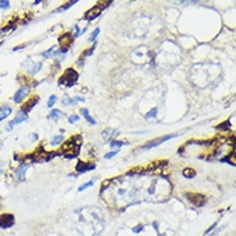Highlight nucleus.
Instances as JSON below:
<instances>
[{
  "instance_id": "nucleus-7",
  "label": "nucleus",
  "mask_w": 236,
  "mask_h": 236,
  "mask_svg": "<svg viewBox=\"0 0 236 236\" xmlns=\"http://www.w3.org/2000/svg\"><path fill=\"white\" fill-rule=\"evenodd\" d=\"M94 168H96V165L93 164V163H86V161L80 160L79 163L76 164V172H78V173H84V172L93 170Z\"/></svg>"
},
{
  "instance_id": "nucleus-31",
  "label": "nucleus",
  "mask_w": 236,
  "mask_h": 236,
  "mask_svg": "<svg viewBox=\"0 0 236 236\" xmlns=\"http://www.w3.org/2000/svg\"><path fill=\"white\" fill-rule=\"evenodd\" d=\"M54 49H55V47H52L51 49H48L47 52H44V53H43V55H44V57H49V54H51V53L54 51Z\"/></svg>"
},
{
  "instance_id": "nucleus-34",
  "label": "nucleus",
  "mask_w": 236,
  "mask_h": 236,
  "mask_svg": "<svg viewBox=\"0 0 236 236\" xmlns=\"http://www.w3.org/2000/svg\"><path fill=\"white\" fill-rule=\"evenodd\" d=\"M209 236H214V234H212V235H209Z\"/></svg>"
},
{
  "instance_id": "nucleus-32",
  "label": "nucleus",
  "mask_w": 236,
  "mask_h": 236,
  "mask_svg": "<svg viewBox=\"0 0 236 236\" xmlns=\"http://www.w3.org/2000/svg\"><path fill=\"white\" fill-rule=\"evenodd\" d=\"M80 112H82V115H84V117L89 115V112H88V110H86V108H82V110H80Z\"/></svg>"
},
{
  "instance_id": "nucleus-26",
  "label": "nucleus",
  "mask_w": 236,
  "mask_h": 236,
  "mask_svg": "<svg viewBox=\"0 0 236 236\" xmlns=\"http://www.w3.org/2000/svg\"><path fill=\"white\" fill-rule=\"evenodd\" d=\"M230 128V121H226V123H223V124H221V125H218L217 127V129H222V130H226V129H228Z\"/></svg>"
},
{
  "instance_id": "nucleus-30",
  "label": "nucleus",
  "mask_w": 236,
  "mask_h": 236,
  "mask_svg": "<svg viewBox=\"0 0 236 236\" xmlns=\"http://www.w3.org/2000/svg\"><path fill=\"white\" fill-rule=\"evenodd\" d=\"M85 119H86V121H89V123L92 124V125H96V124H97V123H96V120H94V119H93V117H92L90 115H88V116H85Z\"/></svg>"
},
{
  "instance_id": "nucleus-29",
  "label": "nucleus",
  "mask_w": 236,
  "mask_h": 236,
  "mask_svg": "<svg viewBox=\"0 0 236 236\" xmlns=\"http://www.w3.org/2000/svg\"><path fill=\"white\" fill-rule=\"evenodd\" d=\"M116 154H117V151H111V152H108V154L105 155V159H111V158H114Z\"/></svg>"
},
{
  "instance_id": "nucleus-22",
  "label": "nucleus",
  "mask_w": 236,
  "mask_h": 236,
  "mask_svg": "<svg viewBox=\"0 0 236 236\" xmlns=\"http://www.w3.org/2000/svg\"><path fill=\"white\" fill-rule=\"evenodd\" d=\"M96 45H97V44H93V45H92V48L89 49V51H85V52H84V53L82 54V57L84 58V57H86V55H90V54H92L93 52H94V49H96Z\"/></svg>"
},
{
  "instance_id": "nucleus-19",
  "label": "nucleus",
  "mask_w": 236,
  "mask_h": 236,
  "mask_svg": "<svg viewBox=\"0 0 236 236\" xmlns=\"http://www.w3.org/2000/svg\"><path fill=\"white\" fill-rule=\"evenodd\" d=\"M93 183H94V181H93V179H92V181H89V182H86V183L82 185V186H80V187H79V191H84L85 188L92 187V186H93Z\"/></svg>"
},
{
  "instance_id": "nucleus-5",
  "label": "nucleus",
  "mask_w": 236,
  "mask_h": 236,
  "mask_svg": "<svg viewBox=\"0 0 236 236\" xmlns=\"http://www.w3.org/2000/svg\"><path fill=\"white\" fill-rule=\"evenodd\" d=\"M14 223V217L12 214H3L0 217V227L2 228H9L13 226Z\"/></svg>"
},
{
  "instance_id": "nucleus-20",
  "label": "nucleus",
  "mask_w": 236,
  "mask_h": 236,
  "mask_svg": "<svg viewBox=\"0 0 236 236\" xmlns=\"http://www.w3.org/2000/svg\"><path fill=\"white\" fill-rule=\"evenodd\" d=\"M156 112H158V108H156V107H154L151 111H148V112L146 114V119H150V117H155V116H156Z\"/></svg>"
},
{
  "instance_id": "nucleus-28",
  "label": "nucleus",
  "mask_w": 236,
  "mask_h": 236,
  "mask_svg": "<svg viewBox=\"0 0 236 236\" xmlns=\"http://www.w3.org/2000/svg\"><path fill=\"white\" fill-rule=\"evenodd\" d=\"M9 2H0V9H5V8H9Z\"/></svg>"
},
{
  "instance_id": "nucleus-23",
  "label": "nucleus",
  "mask_w": 236,
  "mask_h": 236,
  "mask_svg": "<svg viewBox=\"0 0 236 236\" xmlns=\"http://www.w3.org/2000/svg\"><path fill=\"white\" fill-rule=\"evenodd\" d=\"M98 34H99V29H96L94 31H93V32H92V35L89 36V41H93V40H96V38H97V36H98Z\"/></svg>"
},
{
  "instance_id": "nucleus-24",
  "label": "nucleus",
  "mask_w": 236,
  "mask_h": 236,
  "mask_svg": "<svg viewBox=\"0 0 236 236\" xmlns=\"http://www.w3.org/2000/svg\"><path fill=\"white\" fill-rule=\"evenodd\" d=\"M55 101H57V97L51 96V98H49V101H48V107H53V105L55 103Z\"/></svg>"
},
{
  "instance_id": "nucleus-9",
  "label": "nucleus",
  "mask_w": 236,
  "mask_h": 236,
  "mask_svg": "<svg viewBox=\"0 0 236 236\" xmlns=\"http://www.w3.org/2000/svg\"><path fill=\"white\" fill-rule=\"evenodd\" d=\"M27 168H29V165L26 163H22L16 169L14 176H16V178L18 179V181H25V179H26V170H27Z\"/></svg>"
},
{
  "instance_id": "nucleus-3",
  "label": "nucleus",
  "mask_w": 236,
  "mask_h": 236,
  "mask_svg": "<svg viewBox=\"0 0 236 236\" xmlns=\"http://www.w3.org/2000/svg\"><path fill=\"white\" fill-rule=\"evenodd\" d=\"M105 9V7L103 5H99V4H97V5H94L90 10H88L86 12V14H85V20H88V21H93L94 18H97L99 14H101V12Z\"/></svg>"
},
{
  "instance_id": "nucleus-21",
  "label": "nucleus",
  "mask_w": 236,
  "mask_h": 236,
  "mask_svg": "<svg viewBox=\"0 0 236 236\" xmlns=\"http://www.w3.org/2000/svg\"><path fill=\"white\" fill-rule=\"evenodd\" d=\"M74 4H76V2H75V0H74V2H70V3H66V4L63 5V7H61V8H58L57 10H58V12H61V10H65V9H69V8L71 7V5H74Z\"/></svg>"
},
{
  "instance_id": "nucleus-25",
  "label": "nucleus",
  "mask_w": 236,
  "mask_h": 236,
  "mask_svg": "<svg viewBox=\"0 0 236 236\" xmlns=\"http://www.w3.org/2000/svg\"><path fill=\"white\" fill-rule=\"evenodd\" d=\"M59 115H61V111H59V110H53L49 116H51L52 119H57V117H58Z\"/></svg>"
},
{
  "instance_id": "nucleus-10",
  "label": "nucleus",
  "mask_w": 236,
  "mask_h": 236,
  "mask_svg": "<svg viewBox=\"0 0 236 236\" xmlns=\"http://www.w3.org/2000/svg\"><path fill=\"white\" fill-rule=\"evenodd\" d=\"M117 134H119V130H117V129L107 128V129H105L103 132H102V137H103V139L110 141V139H112L115 135H117Z\"/></svg>"
},
{
  "instance_id": "nucleus-27",
  "label": "nucleus",
  "mask_w": 236,
  "mask_h": 236,
  "mask_svg": "<svg viewBox=\"0 0 236 236\" xmlns=\"http://www.w3.org/2000/svg\"><path fill=\"white\" fill-rule=\"evenodd\" d=\"M69 121H70L71 124H74V123L79 121V116H78V115H71V116L69 117Z\"/></svg>"
},
{
  "instance_id": "nucleus-16",
  "label": "nucleus",
  "mask_w": 236,
  "mask_h": 236,
  "mask_svg": "<svg viewBox=\"0 0 236 236\" xmlns=\"http://www.w3.org/2000/svg\"><path fill=\"white\" fill-rule=\"evenodd\" d=\"M78 101H84V98H80V97H76V98H74V99H71V98H69V97H67V98H65L63 99V101H62V103H63V105H70V103H74V102H78Z\"/></svg>"
},
{
  "instance_id": "nucleus-11",
  "label": "nucleus",
  "mask_w": 236,
  "mask_h": 236,
  "mask_svg": "<svg viewBox=\"0 0 236 236\" xmlns=\"http://www.w3.org/2000/svg\"><path fill=\"white\" fill-rule=\"evenodd\" d=\"M38 102H39V97H32L31 99H29V101L23 105V107H22V112L27 114L30 110H32V107H34Z\"/></svg>"
},
{
  "instance_id": "nucleus-18",
  "label": "nucleus",
  "mask_w": 236,
  "mask_h": 236,
  "mask_svg": "<svg viewBox=\"0 0 236 236\" xmlns=\"http://www.w3.org/2000/svg\"><path fill=\"white\" fill-rule=\"evenodd\" d=\"M123 145H125V142H123V141H112L110 143V147L111 148H116V147H121Z\"/></svg>"
},
{
  "instance_id": "nucleus-33",
  "label": "nucleus",
  "mask_w": 236,
  "mask_h": 236,
  "mask_svg": "<svg viewBox=\"0 0 236 236\" xmlns=\"http://www.w3.org/2000/svg\"><path fill=\"white\" fill-rule=\"evenodd\" d=\"M30 138L32 139V141H35V139H38V134H30Z\"/></svg>"
},
{
  "instance_id": "nucleus-6",
  "label": "nucleus",
  "mask_w": 236,
  "mask_h": 236,
  "mask_svg": "<svg viewBox=\"0 0 236 236\" xmlns=\"http://www.w3.org/2000/svg\"><path fill=\"white\" fill-rule=\"evenodd\" d=\"M186 196H187V199H190V201L192 204H195L196 207H200L205 203V196L201 195V194H187Z\"/></svg>"
},
{
  "instance_id": "nucleus-14",
  "label": "nucleus",
  "mask_w": 236,
  "mask_h": 236,
  "mask_svg": "<svg viewBox=\"0 0 236 236\" xmlns=\"http://www.w3.org/2000/svg\"><path fill=\"white\" fill-rule=\"evenodd\" d=\"M79 152H80V147H75V148H72V150H70V151L63 152V156L66 159H72V158H76L79 155Z\"/></svg>"
},
{
  "instance_id": "nucleus-15",
  "label": "nucleus",
  "mask_w": 236,
  "mask_h": 236,
  "mask_svg": "<svg viewBox=\"0 0 236 236\" xmlns=\"http://www.w3.org/2000/svg\"><path fill=\"white\" fill-rule=\"evenodd\" d=\"M182 174H183V177L191 179V178H194V177L196 176V172H195L194 169H191V168H186V169H183Z\"/></svg>"
},
{
  "instance_id": "nucleus-2",
  "label": "nucleus",
  "mask_w": 236,
  "mask_h": 236,
  "mask_svg": "<svg viewBox=\"0 0 236 236\" xmlns=\"http://www.w3.org/2000/svg\"><path fill=\"white\" fill-rule=\"evenodd\" d=\"M178 134H169V135H165V137H161V138H158V139H154V141H151V142H147V143L145 145V146H142L141 148L142 150H150V148H154V147H156V146H159V145H161V143H164L165 141H168V139H172V138H174V137H177Z\"/></svg>"
},
{
  "instance_id": "nucleus-1",
  "label": "nucleus",
  "mask_w": 236,
  "mask_h": 236,
  "mask_svg": "<svg viewBox=\"0 0 236 236\" xmlns=\"http://www.w3.org/2000/svg\"><path fill=\"white\" fill-rule=\"evenodd\" d=\"M79 79V74L74 70V69H67L65 71V74L62 75V78L59 79V85H65V86H72L78 82Z\"/></svg>"
},
{
  "instance_id": "nucleus-17",
  "label": "nucleus",
  "mask_w": 236,
  "mask_h": 236,
  "mask_svg": "<svg viewBox=\"0 0 236 236\" xmlns=\"http://www.w3.org/2000/svg\"><path fill=\"white\" fill-rule=\"evenodd\" d=\"M63 139H65V138H63V135H54L53 139H52V145H53V146L58 145V143H61V142L63 141Z\"/></svg>"
},
{
  "instance_id": "nucleus-12",
  "label": "nucleus",
  "mask_w": 236,
  "mask_h": 236,
  "mask_svg": "<svg viewBox=\"0 0 236 236\" xmlns=\"http://www.w3.org/2000/svg\"><path fill=\"white\" fill-rule=\"evenodd\" d=\"M58 41H59V45H62L63 48H69V45L72 43V36L71 34H65L58 39Z\"/></svg>"
},
{
  "instance_id": "nucleus-8",
  "label": "nucleus",
  "mask_w": 236,
  "mask_h": 236,
  "mask_svg": "<svg viewBox=\"0 0 236 236\" xmlns=\"http://www.w3.org/2000/svg\"><path fill=\"white\" fill-rule=\"evenodd\" d=\"M26 120H27V114H25V112H22V111H20V112L17 114L16 119H13V120H12V121L8 124L7 129H8V130H12L14 125H17V124H20V123L26 121Z\"/></svg>"
},
{
  "instance_id": "nucleus-13",
  "label": "nucleus",
  "mask_w": 236,
  "mask_h": 236,
  "mask_svg": "<svg viewBox=\"0 0 236 236\" xmlns=\"http://www.w3.org/2000/svg\"><path fill=\"white\" fill-rule=\"evenodd\" d=\"M12 114V107L10 106H2L0 107V121L4 120Z\"/></svg>"
},
{
  "instance_id": "nucleus-4",
  "label": "nucleus",
  "mask_w": 236,
  "mask_h": 236,
  "mask_svg": "<svg viewBox=\"0 0 236 236\" xmlns=\"http://www.w3.org/2000/svg\"><path fill=\"white\" fill-rule=\"evenodd\" d=\"M29 92H30V86H29V85L21 86V88L16 92V94H14V97H13V101H14L16 103L22 102L23 99H25V97L29 94Z\"/></svg>"
}]
</instances>
